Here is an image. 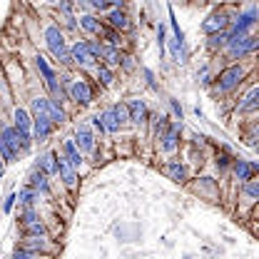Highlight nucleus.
<instances>
[{
	"label": "nucleus",
	"mask_w": 259,
	"mask_h": 259,
	"mask_svg": "<svg viewBox=\"0 0 259 259\" xmlns=\"http://www.w3.org/2000/svg\"><path fill=\"white\" fill-rule=\"evenodd\" d=\"M28 147H30V135L28 132H20L15 127H5L0 132V155H3V160L13 162L20 150H28Z\"/></svg>",
	"instance_id": "nucleus-1"
},
{
	"label": "nucleus",
	"mask_w": 259,
	"mask_h": 259,
	"mask_svg": "<svg viewBox=\"0 0 259 259\" xmlns=\"http://www.w3.org/2000/svg\"><path fill=\"white\" fill-rule=\"evenodd\" d=\"M45 40H48V48H50V53H53L58 60L70 63V53H67V48H65V37H63V32L58 30L55 25H50V28L45 30Z\"/></svg>",
	"instance_id": "nucleus-2"
},
{
	"label": "nucleus",
	"mask_w": 259,
	"mask_h": 259,
	"mask_svg": "<svg viewBox=\"0 0 259 259\" xmlns=\"http://www.w3.org/2000/svg\"><path fill=\"white\" fill-rule=\"evenodd\" d=\"M242 77H244V67H242V65H232V67H227V70L220 72V77H217V90H220V93L234 90V88L242 82Z\"/></svg>",
	"instance_id": "nucleus-3"
},
{
	"label": "nucleus",
	"mask_w": 259,
	"mask_h": 259,
	"mask_svg": "<svg viewBox=\"0 0 259 259\" xmlns=\"http://www.w3.org/2000/svg\"><path fill=\"white\" fill-rule=\"evenodd\" d=\"M254 48H257V37H252V35H239V37L229 40V55L232 58H244Z\"/></svg>",
	"instance_id": "nucleus-4"
},
{
	"label": "nucleus",
	"mask_w": 259,
	"mask_h": 259,
	"mask_svg": "<svg viewBox=\"0 0 259 259\" xmlns=\"http://www.w3.org/2000/svg\"><path fill=\"white\" fill-rule=\"evenodd\" d=\"M254 20H257V13H254V10H249V13L239 15V18H237V23H234V28L227 32V42H229V40H234V37H239V35H244V32L254 25Z\"/></svg>",
	"instance_id": "nucleus-5"
},
{
	"label": "nucleus",
	"mask_w": 259,
	"mask_h": 259,
	"mask_svg": "<svg viewBox=\"0 0 259 259\" xmlns=\"http://www.w3.org/2000/svg\"><path fill=\"white\" fill-rule=\"evenodd\" d=\"M227 25H229V18H227L225 13H212V15L202 23V30L207 32V35H214V32H225Z\"/></svg>",
	"instance_id": "nucleus-6"
},
{
	"label": "nucleus",
	"mask_w": 259,
	"mask_h": 259,
	"mask_svg": "<svg viewBox=\"0 0 259 259\" xmlns=\"http://www.w3.org/2000/svg\"><path fill=\"white\" fill-rule=\"evenodd\" d=\"M70 60H75L77 65H93L95 63V58L90 55V50H88L85 42H75V45L70 48Z\"/></svg>",
	"instance_id": "nucleus-7"
},
{
	"label": "nucleus",
	"mask_w": 259,
	"mask_h": 259,
	"mask_svg": "<svg viewBox=\"0 0 259 259\" xmlns=\"http://www.w3.org/2000/svg\"><path fill=\"white\" fill-rule=\"evenodd\" d=\"M127 120L132 122H145L147 120V105H145V100H132L127 105Z\"/></svg>",
	"instance_id": "nucleus-8"
},
{
	"label": "nucleus",
	"mask_w": 259,
	"mask_h": 259,
	"mask_svg": "<svg viewBox=\"0 0 259 259\" xmlns=\"http://www.w3.org/2000/svg\"><path fill=\"white\" fill-rule=\"evenodd\" d=\"M23 227H25V232H28L30 237H42V234H45V227H42V222L35 217V212H30V209L23 214Z\"/></svg>",
	"instance_id": "nucleus-9"
},
{
	"label": "nucleus",
	"mask_w": 259,
	"mask_h": 259,
	"mask_svg": "<svg viewBox=\"0 0 259 259\" xmlns=\"http://www.w3.org/2000/svg\"><path fill=\"white\" fill-rule=\"evenodd\" d=\"M35 63H37V70H40V72H42V77H45V85H48V88H50L55 95H60L58 82H55V72L50 70V65L45 63V58H42V55H37V60H35Z\"/></svg>",
	"instance_id": "nucleus-10"
},
{
	"label": "nucleus",
	"mask_w": 259,
	"mask_h": 259,
	"mask_svg": "<svg viewBox=\"0 0 259 259\" xmlns=\"http://www.w3.org/2000/svg\"><path fill=\"white\" fill-rule=\"evenodd\" d=\"M75 140H77V147H80L82 152H93V150H95L93 132L85 127V125H80V127H77V132H75Z\"/></svg>",
	"instance_id": "nucleus-11"
},
{
	"label": "nucleus",
	"mask_w": 259,
	"mask_h": 259,
	"mask_svg": "<svg viewBox=\"0 0 259 259\" xmlns=\"http://www.w3.org/2000/svg\"><path fill=\"white\" fill-rule=\"evenodd\" d=\"M70 95H72V100H77V102H82V105H88V102L93 100V93H90L88 82H82V80H77V82L70 85Z\"/></svg>",
	"instance_id": "nucleus-12"
},
{
	"label": "nucleus",
	"mask_w": 259,
	"mask_h": 259,
	"mask_svg": "<svg viewBox=\"0 0 259 259\" xmlns=\"http://www.w3.org/2000/svg\"><path fill=\"white\" fill-rule=\"evenodd\" d=\"M254 172H257V164H252V162H244V160H237L234 162V175L239 177V180H252L254 177Z\"/></svg>",
	"instance_id": "nucleus-13"
},
{
	"label": "nucleus",
	"mask_w": 259,
	"mask_h": 259,
	"mask_svg": "<svg viewBox=\"0 0 259 259\" xmlns=\"http://www.w3.org/2000/svg\"><path fill=\"white\" fill-rule=\"evenodd\" d=\"M63 150H65V160L70 162L72 167H80V162H82V155H80V150H77V145H75L72 140H67V142H65Z\"/></svg>",
	"instance_id": "nucleus-14"
},
{
	"label": "nucleus",
	"mask_w": 259,
	"mask_h": 259,
	"mask_svg": "<svg viewBox=\"0 0 259 259\" xmlns=\"http://www.w3.org/2000/svg\"><path fill=\"white\" fill-rule=\"evenodd\" d=\"M100 122H102V127L107 130V132H117V130H120V120H117V115H115L112 107L100 115Z\"/></svg>",
	"instance_id": "nucleus-15"
},
{
	"label": "nucleus",
	"mask_w": 259,
	"mask_h": 259,
	"mask_svg": "<svg viewBox=\"0 0 259 259\" xmlns=\"http://www.w3.org/2000/svg\"><path fill=\"white\" fill-rule=\"evenodd\" d=\"M35 135H37V140H45L50 135V117L48 115L35 112Z\"/></svg>",
	"instance_id": "nucleus-16"
},
{
	"label": "nucleus",
	"mask_w": 259,
	"mask_h": 259,
	"mask_svg": "<svg viewBox=\"0 0 259 259\" xmlns=\"http://www.w3.org/2000/svg\"><path fill=\"white\" fill-rule=\"evenodd\" d=\"M257 105H259V88H252V90L247 93V97L239 102V110H242V112H252Z\"/></svg>",
	"instance_id": "nucleus-17"
},
{
	"label": "nucleus",
	"mask_w": 259,
	"mask_h": 259,
	"mask_svg": "<svg viewBox=\"0 0 259 259\" xmlns=\"http://www.w3.org/2000/svg\"><path fill=\"white\" fill-rule=\"evenodd\" d=\"M107 20H110V25H112L115 30H125V28L130 25L127 15H125V13H122L120 8H115V10L110 13V18H107Z\"/></svg>",
	"instance_id": "nucleus-18"
},
{
	"label": "nucleus",
	"mask_w": 259,
	"mask_h": 259,
	"mask_svg": "<svg viewBox=\"0 0 259 259\" xmlns=\"http://www.w3.org/2000/svg\"><path fill=\"white\" fill-rule=\"evenodd\" d=\"M58 172L63 175V180H65L67 187L75 185V169H72V164H70L67 160H58Z\"/></svg>",
	"instance_id": "nucleus-19"
},
{
	"label": "nucleus",
	"mask_w": 259,
	"mask_h": 259,
	"mask_svg": "<svg viewBox=\"0 0 259 259\" xmlns=\"http://www.w3.org/2000/svg\"><path fill=\"white\" fill-rule=\"evenodd\" d=\"M30 115L23 110V107H18L15 110V130H20V132H28L30 135Z\"/></svg>",
	"instance_id": "nucleus-20"
},
{
	"label": "nucleus",
	"mask_w": 259,
	"mask_h": 259,
	"mask_svg": "<svg viewBox=\"0 0 259 259\" xmlns=\"http://www.w3.org/2000/svg\"><path fill=\"white\" fill-rule=\"evenodd\" d=\"M40 169H42L45 175H55V172H58V155H55V152L42 155V160H40Z\"/></svg>",
	"instance_id": "nucleus-21"
},
{
	"label": "nucleus",
	"mask_w": 259,
	"mask_h": 259,
	"mask_svg": "<svg viewBox=\"0 0 259 259\" xmlns=\"http://www.w3.org/2000/svg\"><path fill=\"white\" fill-rule=\"evenodd\" d=\"M48 117H50V122H63L65 120L63 107H60L55 100H48Z\"/></svg>",
	"instance_id": "nucleus-22"
},
{
	"label": "nucleus",
	"mask_w": 259,
	"mask_h": 259,
	"mask_svg": "<svg viewBox=\"0 0 259 259\" xmlns=\"http://www.w3.org/2000/svg\"><path fill=\"white\" fill-rule=\"evenodd\" d=\"M30 185L35 190H40V192H48V175H45L42 169H35L30 177Z\"/></svg>",
	"instance_id": "nucleus-23"
},
{
	"label": "nucleus",
	"mask_w": 259,
	"mask_h": 259,
	"mask_svg": "<svg viewBox=\"0 0 259 259\" xmlns=\"http://www.w3.org/2000/svg\"><path fill=\"white\" fill-rule=\"evenodd\" d=\"M102 58H105V60H107L110 65H120V60H122V58H120V50H117L115 45H110V48H102Z\"/></svg>",
	"instance_id": "nucleus-24"
},
{
	"label": "nucleus",
	"mask_w": 259,
	"mask_h": 259,
	"mask_svg": "<svg viewBox=\"0 0 259 259\" xmlns=\"http://www.w3.org/2000/svg\"><path fill=\"white\" fill-rule=\"evenodd\" d=\"M23 249H25V252H32V254H35V252L45 249V242H42L40 237H28V242L23 244Z\"/></svg>",
	"instance_id": "nucleus-25"
},
{
	"label": "nucleus",
	"mask_w": 259,
	"mask_h": 259,
	"mask_svg": "<svg viewBox=\"0 0 259 259\" xmlns=\"http://www.w3.org/2000/svg\"><path fill=\"white\" fill-rule=\"evenodd\" d=\"M162 147L167 150V152H172L175 147H177V127H172L167 135H164V142H162Z\"/></svg>",
	"instance_id": "nucleus-26"
},
{
	"label": "nucleus",
	"mask_w": 259,
	"mask_h": 259,
	"mask_svg": "<svg viewBox=\"0 0 259 259\" xmlns=\"http://www.w3.org/2000/svg\"><path fill=\"white\" fill-rule=\"evenodd\" d=\"M167 172H169V177H172V180H177V182H182V180H185V167H182V164H177V162H169Z\"/></svg>",
	"instance_id": "nucleus-27"
},
{
	"label": "nucleus",
	"mask_w": 259,
	"mask_h": 259,
	"mask_svg": "<svg viewBox=\"0 0 259 259\" xmlns=\"http://www.w3.org/2000/svg\"><path fill=\"white\" fill-rule=\"evenodd\" d=\"M80 25H82V28H85L88 32H100V23H97L93 15H85V18L80 20Z\"/></svg>",
	"instance_id": "nucleus-28"
},
{
	"label": "nucleus",
	"mask_w": 259,
	"mask_h": 259,
	"mask_svg": "<svg viewBox=\"0 0 259 259\" xmlns=\"http://www.w3.org/2000/svg\"><path fill=\"white\" fill-rule=\"evenodd\" d=\"M97 80H100L102 85H110V82H112V70L105 67V65H100V67H97Z\"/></svg>",
	"instance_id": "nucleus-29"
},
{
	"label": "nucleus",
	"mask_w": 259,
	"mask_h": 259,
	"mask_svg": "<svg viewBox=\"0 0 259 259\" xmlns=\"http://www.w3.org/2000/svg\"><path fill=\"white\" fill-rule=\"evenodd\" d=\"M100 32L107 37V42H110V45H115V48L120 45V32L117 30H102V28H100Z\"/></svg>",
	"instance_id": "nucleus-30"
},
{
	"label": "nucleus",
	"mask_w": 259,
	"mask_h": 259,
	"mask_svg": "<svg viewBox=\"0 0 259 259\" xmlns=\"http://www.w3.org/2000/svg\"><path fill=\"white\" fill-rule=\"evenodd\" d=\"M227 42V35L225 32H214L212 37H209V48L214 50V48H220V45H225Z\"/></svg>",
	"instance_id": "nucleus-31"
},
{
	"label": "nucleus",
	"mask_w": 259,
	"mask_h": 259,
	"mask_svg": "<svg viewBox=\"0 0 259 259\" xmlns=\"http://www.w3.org/2000/svg\"><path fill=\"white\" fill-rule=\"evenodd\" d=\"M112 110H115V115H117V120H120V125H122V122L127 120V105H115Z\"/></svg>",
	"instance_id": "nucleus-32"
},
{
	"label": "nucleus",
	"mask_w": 259,
	"mask_h": 259,
	"mask_svg": "<svg viewBox=\"0 0 259 259\" xmlns=\"http://www.w3.org/2000/svg\"><path fill=\"white\" fill-rule=\"evenodd\" d=\"M35 197H37V194L32 192V190H23V192H20V202L30 204V202H35Z\"/></svg>",
	"instance_id": "nucleus-33"
},
{
	"label": "nucleus",
	"mask_w": 259,
	"mask_h": 259,
	"mask_svg": "<svg viewBox=\"0 0 259 259\" xmlns=\"http://www.w3.org/2000/svg\"><path fill=\"white\" fill-rule=\"evenodd\" d=\"M85 45H88V50H90V55H93V58H100V55H102V48H100V45H97V42H85Z\"/></svg>",
	"instance_id": "nucleus-34"
},
{
	"label": "nucleus",
	"mask_w": 259,
	"mask_h": 259,
	"mask_svg": "<svg viewBox=\"0 0 259 259\" xmlns=\"http://www.w3.org/2000/svg\"><path fill=\"white\" fill-rule=\"evenodd\" d=\"M247 182H249V185H247V194H249V197H259V185L257 182H254V180H247Z\"/></svg>",
	"instance_id": "nucleus-35"
},
{
	"label": "nucleus",
	"mask_w": 259,
	"mask_h": 259,
	"mask_svg": "<svg viewBox=\"0 0 259 259\" xmlns=\"http://www.w3.org/2000/svg\"><path fill=\"white\" fill-rule=\"evenodd\" d=\"M13 259H35V254H32V252H25V249H18V252L13 254Z\"/></svg>",
	"instance_id": "nucleus-36"
},
{
	"label": "nucleus",
	"mask_w": 259,
	"mask_h": 259,
	"mask_svg": "<svg viewBox=\"0 0 259 259\" xmlns=\"http://www.w3.org/2000/svg\"><path fill=\"white\" fill-rule=\"evenodd\" d=\"M90 5H93V8H97V10H105L110 3H107V0H90Z\"/></svg>",
	"instance_id": "nucleus-37"
},
{
	"label": "nucleus",
	"mask_w": 259,
	"mask_h": 259,
	"mask_svg": "<svg viewBox=\"0 0 259 259\" xmlns=\"http://www.w3.org/2000/svg\"><path fill=\"white\" fill-rule=\"evenodd\" d=\"M13 199H15V197H13V194H10V197H8V199H5V212H10V207H13Z\"/></svg>",
	"instance_id": "nucleus-38"
},
{
	"label": "nucleus",
	"mask_w": 259,
	"mask_h": 259,
	"mask_svg": "<svg viewBox=\"0 0 259 259\" xmlns=\"http://www.w3.org/2000/svg\"><path fill=\"white\" fill-rule=\"evenodd\" d=\"M217 164H220V167H225V164H227V157H225V155H222V157H217Z\"/></svg>",
	"instance_id": "nucleus-39"
},
{
	"label": "nucleus",
	"mask_w": 259,
	"mask_h": 259,
	"mask_svg": "<svg viewBox=\"0 0 259 259\" xmlns=\"http://www.w3.org/2000/svg\"><path fill=\"white\" fill-rule=\"evenodd\" d=\"M0 172H3V162H0Z\"/></svg>",
	"instance_id": "nucleus-40"
}]
</instances>
